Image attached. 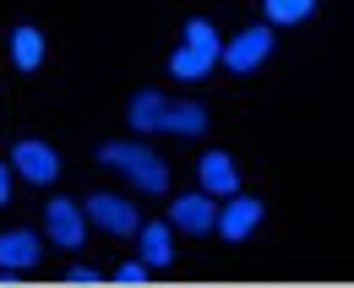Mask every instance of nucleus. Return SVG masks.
Returning <instances> with one entry per match:
<instances>
[{"instance_id": "obj_1", "label": "nucleus", "mask_w": 354, "mask_h": 288, "mask_svg": "<svg viewBox=\"0 0 354 288\" xmlns=\"http://www.w3.org/2000/svg\"><path fill=\"white\" fill-rule=\"evenodd\" d=\"M98 164L120 169V174H131V185H142V191H164L169 185V164L158 158V153H147L142 142H104L98 147Z\"/></svg>"}, {"instance_id": "obj_2", "label": "nucleus", "mask_w": 354, "mask_h": 288, "mask_svg": "<svg viewBox=\"0 0 354 288\" xmlns=\"http://www.w3.org/2000/svg\"><path fill=\"white\" fill-rule=\"evenodd\" d=\"M11 169L28 180V185H49L55 174H60V153L39 142V136H28V142H17V153H11Z\"/></svg>"}, {"instance_id": "obj_3", "label": "nucleus", "mask_w": 354, "mask_h": 288, "mask_svg": "<svg viewBox=\"0 0 354 288\" xmlns=\"http://www.w3.org/2000/svg\"><path fill=\"white\" fill-rule=\"evenodd\" d=\"M272 55V28H245L234 44H223V66L229 71H257Z\"/></svg>"}, {"instance_id": "obj_4", "label": "nucleus", "mask_w": 354, "mask_h": 288, "mask_svg": "<svg viewBox=\"0 0 354 288\" xmlns=\"http://www.w3.org/2000/svg\"><path fill=\"white\" fill-rule=\"evenodd\" d=\"M88 218L109 234H142V218L126 196H88Z\"/></svg>"}, {"instance_id": "obj_5", "label": "nucleus", "mask_w": 354, "mask_h": 288, "mask_svg": "<svg viewBox=\"0 0 354 288\" xmlns=\"http://www.w3.org/2000/svg\"><path fill=\"white\" fill-rule=\"evenodd\" d=\"M44 229H49V240L55 245H82V234H88V212L77 202H49L44 207Z\"/></svg>"}, {"instance_id": "obj_6", "label": "nucleus", "mask_w": 354, "mask_h": 288, "mask_svg": "<svg viewBox=\"0 0 354 288\" xmlns=\"http://www.w3.org/2000/svg\"><path fill=\"white\" fill-rule=\"evenodd\" d=\"M169 218H175V229H185V234H207V229H218V207L207 202V191L180 196V202L169 207Z\"/></svg>"}, {"instance_id": "obj_7", "label": "nucleus", "mask_w": 354, "mask_h": 288, "mask_svg": "<svg viewBox=\"0 0 354 288\" xmlns=\"http://www.w3.org/2000/svg\"><path fill=\"white\" fill-rule=\"evenodd\" d=\"M257 223H262V202H257V196H240V191H234V202L218 212V234L223 240H245Z\"/></svg>"}, {"instance_id": "obj_8", "label": "nucleus", "mask_w": 354, "mask_h": 288, "mask_svg": "<svg viewBox=\"0 0 354 288\" xmlns=\"http://www.w3.org/2000/svg\"><path fill=\"white\" fill-rule=\"evenodd\" d=\"M202 191L207 196H234L240 191V169H234L229 153H207L202 158Z\"/></svg>"}, {"instance_id": "obj_9", "label": "nucleus", "mask_w": 354, "mask_h": 288, "mask_svg": "<svg viewBox=\"0 0 354 288\" xmlns=\"http://www.w3.org/2000/svg\"><path fill=\"white\" fill-rule=\"evenodd\" d=\"M44 256L39 245V234H28V229H11V234H0V267H11V272H22V267H33Z\"/></svg>"}, {"instance_id": "obj_10", "label": "nucleus", "mask_w": 354, "mask_h": 288, "mask_svg": "<svg viewBox=\"0 0 354 288\" xmlns=\"http://www.w3.org/2000/svg\"><path fill=\"white\" fill-rule=\"evenodd\" d=\"M164 109H169V98L147 87V93H136V98H131V109H126V120H131L136 131H164Z\"/></svg>"}, {"instance_id": "obj_11", "label": "nucleus", "mask_w": 354, "mask_h": 288, "mask_svg": "<svg viewBox=\"0 0 354 288\" xmlns=\"http://www.w3.org/2000/svg\"><path fill=\"white\" fill-rule=\"evenodd\" d=\"M11 60H17V71H39V66H44V33L22 22V28L11 33Z\"/></svg>"}, {"instance_id": "obj_12", "label": "nucleus", "mask_w": 354, "mask_h": 288, "mask_svg": "<svg viewBox=\"0 0 354 288\" xmlns=\"http://www.w3.org/2000/svg\"><path fill=\"white\" fill-rule=\"evenodd\" d=\"M185 49H191V55H202L207 66L223 60V44H218V33H213V22H207V17H191V22H185Z\"/></svg>"}, {"instance_id": "obj_13", "label": "nucleus", "mask_w": 354, "mask_h": 288, "mask_svg": "<svg viewBox=\"0 0 354 288\" xmlns=\"http://www.w3.org/2000/svg\"><path fill=\"white\" fill-rule=\"evenodd\" d=\"M164 131L202 136V131H207V109H202V104H169V109H164Z\"/></svg>"}, {"instance_id": "obj_14", "label": "nucleus", "mask_w": 354, "mask_h": 288, "mask_svg": "<svg viewBox=\"0 0 354 288\" xmlns=\"http://www.w3.org/2000/svg\"><path fill=\"white\" fill-rule=\"evenodd\" d=\"M142 261L147 267H169L175 261V245H169V229L164 223H147L142 229Z\"/></svg>"}, {"instance_id": "obj_15", "label": "nucleus", "mask_w": 354, "mask_h": 288, "mask_svg": "<svg viewBox=\"0 0 354 288\" xmlns=\"http://www.w3.org/2000/svg\"><path fill=\"white\" fill-rule=\"evenodd\" d=\"M267 6V22H283V28H289V22H306L310 11H316V0H262Z\"/></svg>"}, {"instance_id": "obj_16", "label": "nucleus", "mask_w": 354, "mask_h": 288, "mask_svg": "<svg viewBox=\"0 0 354 288\" xmlns=\"http://www.w3.org/2000/svg\"><path fill=\"white\" fill-rule=\"evenodd\" d=\"M169 71H175L180 82H196V77H207V71H213V66H207V60H202V55H191V49H185V44H180L175 55H169Z\"/></svg>"}, {"instance_id": "obj_17", "label": "nucleus", "mask_w": 354, "mask_h": 288, "mask_svg": "<svg viewBox=\"0 0 354 288\" xmlns=\"http://www.w3.org/2000/svg\"><path fill=\"white\" fill-rule=\"evenodd\" d=\"M147 278V261H126L120 272H115V283H142Z\"/></svg>"}, {"instance_id": "obj_18", "label": "nucleus", "mask_w": 354, "mask_h": 288, "mask_svg": "<svg viewBox=\"0 0 354 288\" xmlns=\"http://www.w3.org/2000/svg\"><path fill=\"white\" fill-rule=\"evenodd\" d=\"M66 283H98V272H93V267H82V261H77V267H66Z\"/></svg>"}, {"instance_id": "obj_19", "label": "nucleus", "mask_w": 354, "mask_h": 288, "mask_svg": "<svg viewBox=\"0 0 354 288\" xmlns=\"http://www.w3.org/2000/svg\"><path fill=\"white\" fill-rule=\"evenodd\" d=\"M6 202H11V169L0 164V207H6Z\"/></svg>"}]
</instances>
